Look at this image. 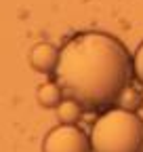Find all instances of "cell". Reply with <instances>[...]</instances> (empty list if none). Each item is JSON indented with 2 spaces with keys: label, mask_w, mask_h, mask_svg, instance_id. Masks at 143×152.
I'll return each mask as SVG.
<instances>
[{
  "label": "cell",
  "mask_w": 143,
  "mask_h": 152,
  "mask_svg": "<svg viewBox=\"0 0 143 152\" xmlns=\"http://www.w3.org/2000/svg\"><path fill=\"white\" fill-rule=\"evenodd\" d=\"M141 110H143V104H141Z\"/></svg>",
  "instance_id": "cell-9"
},
{
  "label": "cell",
  "mask_w": 143,
  "mask_h": 152,
  "mask_svg": "<svg viewBox=\"0 0 143 152\" xmlns=\"http://www.w3.org/2000/svg\"><path fill=\"white\" fill-rule=\"evenodd\" d=\"M59 57L61 49H57L51 42H38L30 51V66L40 74H55L59 66Z\"/></svg>",
  "instance_id": "cell-4"
},
{
  "label": "cell",
  "mask_w": 143,
  "mask_h": 152,
  "mask_svg": "<svg viewBox=\"0 0 143 152\" xmlns=\"http://www.w3.org/2000/svg\"><path fill=\"white\" fill-rule=\"evenodd\" d=\"M133 70H135V78L143 85V42L137 47V51L133 55Z\"/></svg>",
  "instance_id": "cell-8"
},
{
  "label": "cell",
  "mask_w": 143,
  "mask_h": 152,
  "mask_svg": "<svg viewBox=\"0 0 143 152\" xmlns=\"http://www.w3.org/2000/svg\"><path fill=\"white\" fill-rule=\"evenodd\" d=\"M63 87L57 83V80H46L42 83L38 89H36V99H38V104L46 110H57L59 104L65 99L63 97Z\"/></svg>",
  "instance_id": "cell-5"
},
{
  "label": "cell",
  "mask_w": 143,
  "mask_h": 152,
  "mask_svg": "<svg viewBox=\"0 0 143 152\" xmlns=\"http://www.w3.org/2000/svg\"><path fill=\"white\" fill-rule=\"evenodd\" d=\"M42 152H93V144L82 127L59 125L44 135Z\"/></svg>",
  "instance_id": "cell-3"
},
{
  "label": "cell",
  "mask_w": 143,
  "mask_h": 152,
  "mask_svg": "<svg viewBox=\"0 0 143 152\" xmlns=\"http://www.w3.org/2000/svg\"><path fill=\"white\" fill-rule=\"evenodd\" d=\"M82 110H84V106L80 102H76L74 97H65L55 112H57V118L61 125H76L78 118L82 116Z\"/></svg>",
  "instance_id": "cell-6"
},
{
  "label": "cell",
  "mask_w": 143,
  "mask_h": 152,
  "mask_svg": "<svg viewBox=\"0 0 143 152\" xmlns=\"http://www.w3.org/2000/svg\"><path fill=\"white\" fill-rule=\"evenodd\" d=\"M133 57L120 38L107 32H82L61 47L55 80L67 97L86 110H103L129 89Z\"/></svg>",
  "instance_id": "cell-1"
},
{
  "label": "cell",
  "mask_w": 143,
  "mask_h": 152,
  "mask_svg": "<svg viewBox=\"0 0 143 152\" xmlns=\"http://www.w3.org/2000/svg\"><path fill=\"white\" fill-rule=\"evenodd\" d=\"M93 152H143V118L135 110L110 108L91 131Z\"/></svg>",
  "instance_id": "cell-2"
},
{
  "label": "cell",
  "mask_w": 143,
  "mask_h": 152,
  "mask_svg": "<svg viewBox=\"0 0 143 152\" xmlns=\"http://www.w3.org/2000/svg\"><path fill=\"white\" fill-rule=\"evenodd\" d=\"M120 108H126V110H135L137 106H141L143 104V97L135 91V89H126L122 95H120Z\"/></svg>",
  "instance_id": "cell-7"
}]
</instances>
